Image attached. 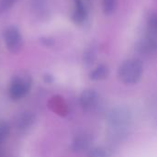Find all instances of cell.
<instances>
[{"label":"cell","instance_id":"cell-1","mask_svg":"<svg viewBox=\"0 0 157 157\" xmlns=\"http://www.w3.org/2000/svg\"><path fill=\"white\" fill-rule=\"evenodd\" d=\"M144 73L143 63L138 59H129L119 68V78L126 85H133L140 81Z\"/></svg>","mask_w":157,"mask_h":157},{"label":"cell","instance_id":"cell-2","mask_svg":"<svg viewBox=\"0 0 157 157\" xmlns=\"http://www.w3.org/2000/svg\"><path fill=\"white\" fill-rule=\"evenodd\" d=\"M32 86L30 75L20 74L13 76L9 85V97L13 100H19L26 97Z\"/></svg>","mask_w":157,"mask_h":157},{"label":"cell","instance_id":"cell-3","mask_svg":"<svg viewBox=\"0 0 157 157\" xmlns=\"http://www.w3.org/2000/svg\"><path fill=\"white\" fill-rule=\"evenodd\" d=\"M108 121L109 127L115 132L120 133L129 126L132 121V113L127 108H116L110 111Z\"/></svg>","mask_w":157,"mask_h":157},{"label":"cell","instance_id":"cell-4","mask_svg":"<svg viewBox=\"0 0 157 157\" xmlns=\"http://www.w3.org/2000/svg\"><path fill=\"white\" fill-rule=\"evenodd\" d=\"M3 40L6 49L12 52H18L23 47V38L17 26L10 25L3 31Z\"/></svg>","mask_w":157,"mask_h":157},{"label":"cell","instance_id":"cell-5","mask_svg":"<svg viewBox=\"0 0 157 157\" xmlns=\"http://www.w3.org/2000/svg\"><path fill=\"white\" fill-rule=\"evenodd\" d=\"M75 8L72 14V20L76 25H83L88 16L87 7L84 0H74Z\"/></svg>","mask_w":157,"mask_h":157},{"label":"cell","instance_id":"cell-6","mask_svg":"<svg viewBox=\"0 0 157 157\" xmlns=\"http://www.w3.org/2000/svg\"><path fill=\"white\" fill-rule=\"evenodd\" d=\"M35 120L36 118L33 112L28 110L23 111L19 113L16 118V121H15L16 128L19 132H26L29 128H31V126L35 122Z\"/></svg>","mask_w":157,"mask_h":157},{"label":"cell","instance_id":"cell-7","mask_svg":"<svg viewBox=\"0 0 157 157\" xmlns=\"http://www.w3.org/2000/svg\"><path fill=\"white\" fill-rule=\"evenodd\" d=\"M98 102V94L93 89H86L82 92L79 98V103L83 109H92Z\"/></svg>","mask_w":157,"mask_h":157},{"label":"cell","instance_id":"cell-8","mask_svg":"<svg viewBox=\"0 0 157 157\" xmlns=\"http://www.w3.org/2000/svg\"><path fill=\"white\" fill-rule=\"evenodd\" d=\"M91 143H92V138L90 135L86 134V133L79 134V135L75 136V139L73 140L71 149H72V151H74L75 153H80V152H83V151H86V149H88Z\"/></svg>","mask_w":157,"mask_h":157},{"label":"cell","instance_id":"cell-9","mask_svg":"<svg viewBox=\"0 0 157 157\" xmlns=\"http://www.w3.org/2000/svg\"><path fill=\"white\" fill-rule=\"evenodd\" d=\"M135 48L140 54H144V55H149L156 51L155 46L147 36H145L144 39H141L136 43Z\"/></svg>","mask_w":157,"mask_h":157},{"label":"cell","instance_id":"cell-10","mask_svg":"<svg viewBox=\"0 0 157 157\" xmlns=\"http://www.w3.org/2000/svg\"><path fill=\"white\" fill-rule=\"evenodd\" d=\"M146 36L151 40L157 50V14L152 15L148 18Z\"/></svg>","mask_w":157,"mask_h":157},{"label":"cell","instance_id":"cell-11","mask_svg":"<svg viewBox=\"0 0 157 157\" xmlns=\"http://www.w3.org/2000/svg\"><path fill=\"white\" fill-rule=\"evenodd\" d=\"M109 75V69L105 64H99L89 74V77L93 81H100L107 78Z\"/></svg>","mask_w":157,"mask_h":157},{"label":"cell","instance_id":"cell-12","mask_svg":"<svg viewBox=\"0 0 157 157\" xmlns=\"http://www.w3.org/2000/svg\"><path fill=\"white\" fill-rule=\"evenodd\" d=\"M118 6V0H102L103 12L106 15H112Z\"/></svg>","mask_w":157,"mask_h":157},{"label":"cell","instance_id":"cell-13","mask_svg":"<svg viewBox=\"0 0 157 157\" xmlns=\"http://www.w3.org/2000/svg\"><path fill=\"white\" fill-rule=\"evenodd\" d=\"M10 132V127L7 122L1 121L0 122V146L8 137Z\"/></svg>","mask_w":157,"mask_h":157},{"label":"cell","instance_id":"cell-14","mask_svg":"<svg viewBox=\"0 0 157 157\" xmlns=\"http://www.w3.org/2000/svg\"><path fill=\"white\" fill-rule=\"evenodd\" d=\"M47 0H32L31 1V6L37 13H42L44 12V9L46 8Z\"/></svg>","mask_w":157,"mask_h":157},{"label":"cell","instance_id":"cell-15","mask_svg":"<svg viewBox=\"0 0 157 157\" xmlns=\"http://www.w3.org/2000/svg\"><path fill=\"white\" fill-rule=\"evenodd\" d=\"M18 0H0V15L12 8Z\"/></svg>","mask_w":157,"mask_h":157},{"label":"cell","instance_id":"cell-16","mask_svg":"<svg viewBox=\"0 0 157 157\" xmlns=\"http://www.w3.org/2000/svg\"><path fill=\"white\" fill-rule=\"evenodd\" d=\"M96 57H97V52H96V50L94 48H90V49H88L85 52V55H84L85 63H87V64H92L95 62Z\"/></svg>","mask_w":157,"mask_h":157},{"label":"cell","instance_id":"cell-17","mask_svg":"<svg viewBox=\"0 0 157 157\" xmlns=\"http://www.w3.org/2000/svg\"><path fill=\"white\" fill-rule=\"evenodd\" d=\"M88 157H108V155L103 148L98 147V148H94L90 151Z\"/></svg>","mask_w":157,"mask_h":157},{"label":"cell","instance_id":"cell-18","mask_svg":"<svg viewBox=\"0 0 157 157\" xmlns=\"http://www.w3.org/2000/svg\"><path fill=\"white\" fill-rule=\"evenodd\" d=\"M40 40H41L42 44L47 45V46L53 45V43H54V40H53L52 38H49V37H44V38H41Z\"/></svg>","mask_w":157,"mask_h":157},{"label":"cell","instance_id":"cell-19","mask_svg":"<svg viewBox=\"0 0 157 157\" xmlns=\"http://www.w3.org/2000/svg\"><path fill=\"white\" fill-rule=\"evenodd\" d=\"M44 80H45L47 83H51V82H52V75H46L44 76Z\"/></svg>","mask_w":157,"mask_h":157}]
</instances>
